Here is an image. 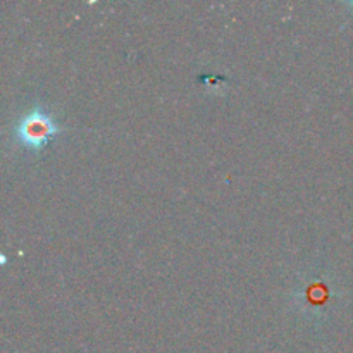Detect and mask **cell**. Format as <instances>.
I'll return each instance as SVG.
<instances>
[{
    "label": "cell",
    "instance_id": "cell-1",
    "mask_svg": "<svg viewBox=\"0 0 353 353\" xmlns=\"http://www.w3.org/2000/svg\"><path fill=\"white\" fill-rule=\"evenodd\" d=\"M57 131L59 128L55 126V121L47 112L34 109L21 119V123L17 124L16 134L24 147L31 148V150H40Z\"/></svg>",
    "mask_w": 353,
    "mask_h": 353
},
{
    "label": "cell",
    "instance_id": "cell-2",
    "mask_svg": "<svg viewBox=\"0 0 353 353\" xmlns=\"http://www.w3.org/2000/svg\"><path fill=\"white\" fill-rule=\"evenodd\" d=\"M348 6H350V7H352V9H353V2H348Z\"/></svg>",
    "mask_w": 353,
    "mask_h": 353
}]
</instances>
